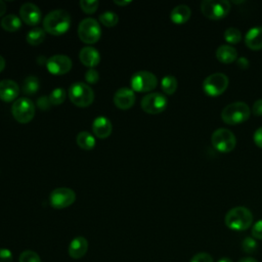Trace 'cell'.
Segmentation results:
<instances>
[{
	"mask_svg": "<svg viewBox=\"0 0 262 262\" xmlns=\"http://www.w3.org/2000/svg\"><path fill=\"white\" fill-rule=\"evenodd\" d=\"M39 79L35 76H28L23 82L21 91L25 94H35L39 90Z\"/></svg>",
	"mask_w": 262,
	"mask_h": 262,
	"instance_id": "484cf974",
	"label": "cell"
},
{
	"mask_svg": "<svg viewBox=\"0 0 262 262\" xmlns=\"http://www.w3.org/2000/svg\"><path fill=\"white\" fill-rule=\"evenodd\" d=\"M70 100L79 107H87L94 100L92 88L84 82H75L69 88Z\"/></svg>",
	"mask_w": 262,
	"mask_h": 262,
	"instance_id": "277c9868",
	"label": "cell"
},
{
	"mask_svg": "<svg viewBox=\"0 0 262 262\" xmlns=\"http://www.w3.org/2000/svg\"><path fill=\"white\" fill-rule=\"evenodd\" d=\"M212 145L220 152H229L236 145L234 134L226 128L216 129L211 136Z\"/></svg>",
	"mask_w": 262,
	"mask_h": 262,
	"instance_id": "52a82bcc",
	"label": "cell"
},
{
	"mask_svg": "<svg viewBox=\"0 0 262 262\" xmlns=\"http://www.w3.org/2000/svg\"><path fill=\"white\" fill-rule=\"evenodd\" d=\"M228 77L223 73H214L209 75L203 82V90L210 96L222 94L228 87Z\"/></svg>",
	"mask_w": 262,
	"mask_h": 262,
	"instance_id": "9c48e42d",
	"label": "cell"
},
{
	"mask_svg": "<svg viewBox=\"0 0 262 262\" xmlns=\"http://www.w3.org/2000/svg\"><path fill=\"white\" fill-rule=\"evenodd\" d=\"M18 262H41V259L36 252L32 250H26L19 255Z\"/></svg>",
	"mask_w": 262,
	"mask_h": 262,
	"instance_id": "1f68e13d",
	"label": "cell"
},
{
	"mask_svg": "<svg viewBox=\"0 0 262 262\" xmlns=\"http://www.w3.org/2000/svg\"><path fill=\"white\" fill-rule=\"evenodd\" d=\"M35 104L27 97H20L13 101L11 113L13 118L20 124H27L32 121L35 116Z\"/></svg>",
	"mask_w": 262,
	"mask_h": 262,
	"instance_id": "8992f818",
	"label": "cell"
},
{
	"mask_svg": "<svg viewBox=\"0 0 262 262\" xmlns=\"http://www.w3.org/2000/svg\"><path fill=\"white\" fill-rule=\"evenodd\" d=\"M132 1L131 0H115L114 1V3L115 4H117V5H119V6H127V5H129L130 3H131Z\"/></svg>",
	"mask_w": 262,
	"mask_h": 262,
	"instance_id": "b9f144b4",
	"label": "cell"
},
{
	"mask_svg": "<svg viewBox=\"0 0 262 262\" xmlns=\"http://www.w3.org/2000/svg\"><path fill=\"white\" fill-rule=\"evenodd\" d=\"M216 57L223 63H231L237 59V51L230 45H220L216 50Z\"/></svg>",
	"mask_w": 262,
	"mask_h": 262,
	"instance_id": "7402d4cb",
	"label": "cell"
},
{
	"mask_svg": "<svg viewBox=\"0 0 262 262\" xmlns=\"http://www.w3.org/2000/svg\"><path fill=\"white\" fill-rule=\"evenodd\" d=\"M252 235L256 239H262V219L255 222L252 227Z\"/></svg>",
	"mask_w": 262,
	"mask_h": 262,
	"instance_id": "d590c367",
	"label": "cell"
},
{
	"mask_svg": "<svg viewBox=\"0 0 262 262\" xmlns=\"http://www.w3.org/2000/svg\"><path fill=\"white\" fill-rule=\"evenodd\" d=\"M6 11V5L4 3V1L0 0V16H2Z\"/></svg>",
	"mask_w": 262,
	"mask_h": 262,
	"instance_id": "ee69618b",
	"label": "cell"
},
{
	"mask_svg": "<svg viewBox=\"0 0 262 262\" xmlns=\"http://www.w3.org/2000/svg\"><path fill=\"white\" fill-rule=\"evenodd\" d=\"M71 27V15L67 10L54 9L48 12L43 19V29L46 33L59 36L68 32Z\"/></svg>",
	"mask_w": 262,
	"mask_h": 262,
	"instance_id": "6da1fadb",
	"label": "cell"
},
{
	"mask_svg": "<svg viewBox=\"0 0 262 262\" xmlns=\"http://www.w3.org/2000/svg\"><path fill=\"white\" fill-rule=\"evenodd\" d=\"M13 255L10 250L6 248L0 249V262H12Z\"/></svg>",
	"mask_w": 262,
	"mask_h": 262,
	"instance_id": "8d00e7d4",
	"label": "cell"
},
{
	"mask_svg": "<svg viewBox=\"0 0 262 262\" xmlns=\"http://www.w3.org/2000/svg\"><path fill=\"white\" fill-rule=\"evenodd\" d=\"M131 89L135 92H149L158 85V79L151 72L139 71L131 77Z\"/></svg>",
	"mask_w": 262,
	"mask_h": 262,
	"instance_id": "30bf717a",
	"label": "cell"
},
{
	"mask_svg": "<svg viewBox=\"0 0 262 262\" xmlns=\"http://www.w3.org/2000/svg\"><path fill=\"white\" fill-rule=\"evenodd\" d=\"M19 94V86L18 84L9 79H5L0 81V99L6 102H10L12 100H16Z\"/></svg>",
	"mask_w": 262,
	"mask_h": 262,
	"instance_id": "2e32d148",
	"label": "cell"
},
{
	"mask_svg": "<svg viewBox=\"0 0 262 262\" xmlns=\"http://www.w3.org/2000/svg\"><path fill=\"white\" fill-rule=\"evenodd\" d=\"M190 262H213V258H212V256L210 254L202 252V253L195 254L191 258Z\"/></svg>",
	"mask_w": 262,
	"mask_h": 262,
	"instance_id": "e575fe53",
	"label": "cell"
},
{
	"mask_svg": "<svg viewBox=\"0 0 262 262\" xmlns=\"http://www.w3.org/2000/svg\"><path fill=\"white\" fill-rule=\"evenodd\" d=\"M218 262H232L229 258H226V257H224V258H221L220 260H218Z\"/></svg>",
	"mask_w": 262,
	"mask_h": 262,
	"instance_id": "bcb514c9",
	"label": "cell"
},
{
	"mask_svg": "<svg viewBox=\"0 0 262 262\" xmlns=\"http://www.w3.org/2000/svg\"><path fill=\"white\" fill-rule=\"evenodd\" d=\"M201 10L210 19H220L229 12L230 3L226 0H204L201 3Z\"/></svg>",
	"mask_w": 262,
	"mask_h": 262,
	"instance_id": "ba28073f",
	"label": "cell"
},
{
	"mask_svg": "<svg viewBox=\"0 0 262 262\" xmlns=\"http://www.w3.org/2000/svg\"><path fill=\"white\" fill-rule=\"evenodd\" d=\"M81 62L89 69H94L100 62V54L96 48L91 46L83 47L79 52Z\"/></svg>",
	"mask_w": 262,
	"mask_h": 262,
	"instance_id": "ac0fdd59",
	"label": "cell"
},
{
	"mask_svg": "<svg viewBox=\"0 0 262 262\" xmlns=\"http://www.w3.org/2000/svg\"><path fill=\"white\" fill-rule=\"evenodd\" d=\"M76 141H77V144L82 149H86V150H90V149L94 148V146L96 144L94 136L87 131L79 132L76 137Z\"/></svg>",
	"mask_w": 262,
	"mask_h": 262,
	"instance_id": "603a6c76",
	"label": "cell"
},
{
	"mask_svg": "<svg viewBox=\"0 0 262 262\" xmlns=\"http://www.w3.org/2000/svg\"><path fill=\"white\" fill-rule=\"evenodd\" d=\"M245 43L251 50L262 49V27H254L248 31L245 37Z\"/></svg>",
	"mask_w": 262,
	"mask_h": 262,
	"instance_id": "ffe728a7",
	"label": "cell"
},
{
	"mask_svg": "<svg viewBox=\"0 0 262 262\" xmlns=\"http://www.w3.org/2000/svg\"><path fill=\"white\" fill-rule=\"evenodd\" d=\"M177 87H178L177 79L172 75L165 76L161 81V88L165 94H168V95L173 94L177 90Z\"/></svg>",
	"mask_w": 262,
	"mask_h": 262,
	"instance_id": "4316f807",
	"label": "cell"
},
{
	"mask_svg": "<svg viewBox=\"0 0 262 262\" xmlns=\"http://www.w3.org/2000/svg\"><path fill=\"white\" fill-rule=\"evenodd\" d=\"M99 21L105 27H115L119 21V16L114 11H104L99 15Z\"/></svg>",
	"mask_w": 262,
	"mask_h": 262,
	"instance_id": "83f0119b",
	"label": "cell"
},
{
	"mask_svg": "<svg viewBox=\"0 0 262 262\" xmlns=\"http://www.w3.org/2000/svg\"><path fill=\"white\" fill-rule=\"evenodd\" d=\"M78 36L86 44H94L101 37V28L99 23L93 17L82 19L78 26Z\"/></svg>",
	"mask_w": 262,
	"mask_h": 262,
	"instance_id": "5b68a950",
	"label": "cell"
},
{
	"mask_svg": "<svg viewBox=\"0 0 262 262\" xmlns=\"http://www.w3.org/2000/svg\"><path fill=\"white\" fill-rule=\"evenodd\" d=\"M252 112L255 116L261 117L262 116V98L257 99L252 106Z\"/></svg>",
	"mask_w": 262,
	"mask_h": 262,
	"instance_id": "f35d334b",
	"label": "cell"
},
{
	"mask_svg": "<svg viewBox=\"0 0 262 262\" xmlns=\"http://www.w3.org/2000/svg\"><path fill=\"white\" fill-rule=\"evenodd\" d=\"M19 16L20 19L28 26H36L40 23L42 13L36 4L26 2L19 8Z\"/></svg>",
	"mask_w": 262,
	"mask_h": 262,
	"instance_id": "5bb4252c",
	"label": "cell"
},
{
	"mask_svg": "<svg viewBox=\"0 0 262 262\" xmlns=\"http://www.w3.org/2000/svg\"><path fill=\"white\" fill-rule=\"evenodd\" d=\"M99 80V74L95 69H89L85 73V81L87 84H96Z\"/></svg>",
	"mask_w": 262,
	"mask_h": 262,
	"instance_id": "836d02e7",
	"label": "cell"
},
{
	"mask_svg": "<svg viewBox=\"0 0 262 262\" xmlns=\"http://www.w3.org/2000/svg\"><path fill=\"white\" fill-rule=\"evenodd\" d=\"M1 27L7 32H15L21 27V19L15 14H7L2 17Z\"/></svg>",
	"mask_w": 262,
	"mask_h": 262,
	"instance_id": "cb8c5ba5",
	"label": "cell"
},
{
	"mask_svg": "<svg viewBox=\"0 0 262 262\" xmlns=\"http://www.w3.org/2000/svg\"><path fill=\"white\" fill-rule=\"evenodd\" d=\"M72 59L64 54H55L46 60V68L52 75H64L72 69Z\"/></svg>",
	"mask_w": 262,
	"mask_h": 262,
	"instance_id": "4fadbf2b",
	"label": "cell"
},
{
	"mask_svg": "<svg viewBox=\"0 0 262 262\" xmlns=\"http://www.w3.org/2000/svg\"><path fill=\"white\" fill-rule=\"evenodd\" d=\"M98 5H99V2L97 0H81L80 1V6L82 10L89 14L95 12Z\"/></svg>",
	"mask_w": 262,
	"mask_h": 262,
	"instance_id": "d6a6232c",
	"label": "cell"
},
{
	"mask_svg": "<svg viewBox=\"0 0 262 262\" xmlns=\"http://www.w3.org/2000/svg\"><path fill=\"white\" fill-rule=\"evenodd\" d=\"M5 68V59L0 55V72H2Z\"/></svg>",
	"mask_w": 262,
	"mask_h": 262,
	"instance_id": "f6af8a7d",
	"label": "cell"
},
{
	"mask_svg": "<svg viewBox=\"0 0 262 262\" xmlns=\"http://www.w3.org/2000/svg\"><path fill=\"white\" fill-rule=\"evenodd\" d=\"M76 201V193L69 187H57L50 192L49 202L51 207L55 209H63L70 207Z\"/></svg>",
	"mask_w": 262,
	"mask_h": 262,
	"instance_id": "7c38bea8",
	"label": "cell"
},
{
	"mask_svg": "<svg viewBox=\"0 0 262 262\" xmlns=\"http://www.w3.org/2000/svg\"><path fill=\"white\" fill-rule=\"evenodd\" d=\"M49 100L51 102V104L53 105H58V104H61L66 97H67V93H66V90L62 88V87H57L55 89H53L50 94H49Z\"/></svg>",
	"mask_w": 262,
	"mask_h": 262,
	"instance_id": "f1b7e54d",
	"label": "cell"
},
{
	"mask_svg": "<svg viewBox=\"0 0 262 262\" xmlns=\"http://www.w3.org/2000/svg\"><path fill=\"white\" fill-rule=\"evenodd\" d=\"M253 140H254L255 144H256L258 147L262 148V127H259V128L255 131V133H254V135H253Z\"/></svg>",
	"mask_w": 262,
	"mask_h": 262,
	"instance_id": "ab89813d",
	"label": "cell"
},
{
	"mask_svg": "<svg viewBox=\"0 0 262 262\" xmlns=\"http://www.w3.org/2000/svg\"><path fill=\"white\" fill-rule=\"evenodd\" d=\"M242 249L244 252H246L248 254H253L258 249V244L254 237L247 236L246 238H244V241L242 243Z\"/></svg>",
	"mask_w": 262,
	"mask_h": 262,
	"instance_id": "4dcf8cb0",
	"label": "cell"
},
{
	"mask_svg": "<svg viewBox=\"0 0 262 262\" xmlns=\"http://www.w3.org/2000/svg\"><path fill=\"white\" fill-rule=\"evenodd\" d=\"M224 39L229 44H237L242 40V33L236 28H227L224 31Z\"/></svg>",
	"mask_w": 262,
	"mask_h": 262,
	"instance_id": "f546056e",
	"label": "cell"
},
{
	"mask_svg": "<svg viewBox=\"0 0 262 262\" xmlns=\"http://www.w3.org/2000/svg\"><path fill=\"white\" fill-rule=\"evenodd\" d=\"M50 105H52V104H51V102H50L48 96H41V97H39L38 100H37V106H38L40 110H43V111L48 110V108L50 107Z\"/></svg>",
	"mask_w": 262,
	"mask_h": 262,
	"instance_id": "74e56055",
	"label": "cell"
},
{
	"mask_svg": "<svg viewBox=\"0 0 262 262\" xmlns=\"http://www.w3.org/2000/svg\"><path fill=\"white\" fill-rule=\"evenodd\" d=\"M237 64L241 69H247L249 67V60L246 57L237 58Z\"/></svg>",
	"mask_w": 262,
	"mask_h": 262,
	"instance_id": "60d3db41",
	"label": "cell"
},
{
	"mask_svg": "<svg viewBox=\"0 0 262 262\" xmlns=\"http://www.w3.org/2000/svg\"><path fill=\"white\" fill-rule=\"evenodd\" d=\"M167 104V97L160 92H150L143 96L140 101L141 108L149 115H157L162 113L166 110Z\"/></svg>",
	"mask_w": 262,
	"mask_h": 262,
	"instance_id": "8fae6325",
	"label": "cell"
},
{
	"mask_svg": "<svg viewBox=\"0 0 262 262\" xmlns=\"http://www.w3.org/2000/svg\"><path fill=\"white\" fill-rule=\"evenodd\" d=\"M191 15V10L189 6L185 4H180L175 6L170 13L171 20L176 25H182L186 23Z\"/></svg>",
	"mask_w": 262,
	"mask_h": 262,
	"instance_id": "44dd1931",
	"label": "cell"
},
{
	"mask_svg": "<svg viewBox=\"0 0 262 262\" xmlns=\"http://www.w3.org/2000/svg\"><path fill=\"white\" fill-rule=\"evenodd\" d=\"M46 38V32L44 29L35 27L32 30H30L26 36V40L30 45L36 46L41 44Z\"/></svg>",
	"mask_w": 262,
	"mask_h": 262,
	"instance_id": "d4e9b609",
	"label": "cell"
},
{
	"mask_svg": "<svg viewBox=\"0 0 262 262\" xmlns=\"http://www.w3.org/2000/svg\"><path fill=\"white\" fill-rule=\"evenodd\" d=\"M251 115V110L246 102L235 101L227 104L221 112V119L228 125H237L246 122Z\"/></svg>",
	"mask_w": 262,
	"mask_h": 262,
	"instance_id": "3957f363",
	"label": "cell"
},
{
	"mask_svg": "<svg viewBox=\"0 0 262 262\" xmlns=\"http://www.w3.org/2000/svg\"><path fill=\"white\" fill-rule=\"evenodd\" d=\"M88 250V242L83 236H76L69 245V255L73 259L82 258Z\"/></svg>",
	"mask_w": 262,
	"mask_h": 262,
	"instance_id": "d6986e66",
	"label": "cell"
},
{
	"mask_svg": "<svg viewBox=\"0 0 262 262\" xmlns=\"http://www.w3.org/2000/svg\"><path fill=\"white\" fill-rule=\"evenodd\" d=\"M112 130H113L112 122L106 117L100 116L93 120L92 131L96 137L100 139H104L111 135Z\"/></svg>",
	"mask_w": 262,
	"mask_h": 262,
	"instance_id": "e0dca14e",
	"label": "cell"
},
{
	"mask_svg": "<svg viewBox=\"0 0 262 262\" xmlns=\"http://www.w3.org/2000/svg\"><path fill=\"white\" fill-rule=\"evenodd\" d=\"M135 92L128 87L118 89L114 95V103L118 108L129 110L135 103Z\"/></svg>",
	"mask_w": 262,
	"mask_h": 262,
	"instance_id": "9a60e30c",
	"label": "cell"
},
{
	"mask_svg": "<svg viewBox=\"0 0 262 262\" xmlns=\"http://www.w3.org/2000/svg\"><path fill=\"white\" fill-rule=\"evenodd\" d=\"M237 262H258V261L252 257H244V258H241Z\"/></svg>",
	"mask_w": 262,
	"mask_h": 262,
	"instance_id": "7bdbcfd3",
	"label": "cell"
},
{
	"mask_svg": "<svg viewBox=\"0 0 262 262\" xmlns=\"http://www.w3.org/2000/svg\"><path fill=\"white\" fill-rule=\"evenodd\" d=\"M225 224L232 230L243 231L248 229L253 223V214L246 207H234L230 209L224 218Z\"/></svg>",
	"mask_w": 262,
	"mask_h": 262,
	"instance_id": "7a4b0ae2",
	"label": "cell"
}]
</instances>
